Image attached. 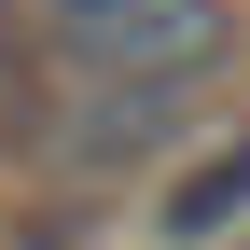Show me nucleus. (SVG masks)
<instances>
[{"label": "nucleus", "mask_w": 250, "mask_h": 250, "mask_svg": "<svg viewBox=\"0 0 250 250\" xmlns=\"http://www.w3.org/2000/svg\"><path fill=\"white\" fill-rule=\"evenodd\" d=\"M181 139H195V98H56V125H42V153L70 181H125Z\"/></svg>", "instance_id": "obj_2"}, {"label": "nucleus", "mask_w": 250, "mask_h": 250, "mask_svg": "<svg viewBox=\"0 0 250 250\" xmlns=\"http://www.w3.org/2000/svg\"><path fill=\"white\" fill-rule=\"evenodd\" d=\"M56 98H208L236 70V0H42Z\"/></svg>", "instance_id": "obj_1"}, {"label": "nucleus", "mask_w": 250, "mask_h": 250, "mask_svg": "<svg viewBox=\"0 0 250 250\" xmlns=\"http://www.w3.org/2000/svg\"><path fill=\"white\" fill-rule=\"evenodd\" d=\"M236 223H250V125H223L208 153H181V167H167V208H153L167 250H223Z\"/></svg>", "instance_id": "obj_3"}]
</instances>
